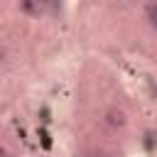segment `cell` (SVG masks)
<instances>
[{
  "mask_svg": "<svg viewBox=\"0 0 157 157\" xmlns=\"http://www.w3.org/2000/svg\"><path fill=\"white\" fill-rule=\"evenodd\" d=\"M44 7H47V0H25V10H27V12H32V15L42 12Z\"/></svg>",
  "mask_w": 157,
  "mask_h": 157,
  "instance_id": "obj_1",
  "label": "cell"
},
{
  "mask_svg": "<svg viewBox=\"0 0 157 157\" xmlns=\"http://www.w3.org/2000/svg\"><path fill=\"white\" fill-rule=\"evenodd\" d=\"M110 123H113V125H123V123H125V120H123V113H115V110H113V113H110Z\"/></svg>",
  "mask_w": 157,
  "mask_h": 157,
  "instance_id": "obj_3",
  "label": "cell"
},
{
  "mask_svg": "<svg viewBox=\"0 0 157 157\" xmlns=\"http://www.w3.org/2000/svg\"><path fill=\"white\" fill-rule=\"evenodd\" d=\"M147 20L152 22V27H157V0L147 5Z\"/></svg>",
  "mask_w": 157,
  "mask_h": 157,
  "instance_id": "obj_2",
  "label": "cell"
},
{
  "mask_svg": "<svg viewBox=\"0 0 157 157\" xmlns=\"http://www.w3.org/2000/svg\"><path fill=\"white\" fill-rule=\"evenodd\" d=\"M0 157H5V150H2V147H0Z\"/></svg>",
  "mask_w": 157,
  "mask_h": 157,
  "instance_id": "obj_4",
  "label": "cell"
}]
</instances>
